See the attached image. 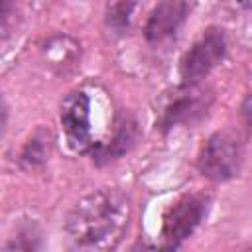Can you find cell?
Listing matches in <instances>:
<instances>
[{
    "label": "cell",
    "instance_id": "obj_1",
    "mask_svg": "<svg viewBox=\"0 0 252 252\" xmlns=\"http://www.w3.org/2000/svg\"><path fill=\"white\" fill-rule=\"evenodd\" d=\"M132 219V201L118 187H100L81 197L65 217L73 248L110 250L120 244Z\"/></svg>",
    "mask_w": 252,
    "mask_h": 252
},
{
    "label": "cell",
    "instance_id": "obj_2",
    "mask_svg": "<svg viewBox=\"0 0 252 252\" xmlns=\"http://www.w3.org/2000/svg\"><path fill=\"white\" fill-rule=\"evenodd\" d=\"M244 163V142L236 130L224 128L213 132L197 154L199 173L213 183L234 179Z\"/></svg>",
    "mask_w": 252,
    "mask_h": 252
},
{
    "label": "cell",
    "instance_id": "obj_3",
    "mask_svg": "<svg viewBox=\"0 0 252 252\" xmlns=\"http://www.w3.org/2000/svg\"><path fill=\"white\" fill-rule=\"evenodd\" d=\"M213 91L201 87V83H181L161 102L156 118V128L167 134L177 126H193L207 116L209 108L213 106Z\"/></svg>",
    "mask_w": 252,
    "mask_h": 252
},
{
    "label": "cell",
    "instance_id": "obj_4",
    "mask_svg": "<svg viewBox=\"0 0 252 252\" xmlns=\"http://www.w3.org/2000/svg\"><path fill=\"white\" fill-rule=\"evenodd\" d=\"M213 205V197L205 191L181 195L163 215L159 230L161 248H179L203 224Z\"/></svg>",
    "mask_w": 252,
    "mask_h": 252
},
{
    "label": "cell",
    "instance_id": "obj_5",
    "mask_svg": "<svg viewBox=\"0 0 252 252\" xmlns=\"http://www.w3.org/2000/svg\"><path fill=\"white\" fill-rule=\"evenodd\" d=\"M226 51H228V41L224 30L219 26H209L179 59L181 83L187 85L201 83L224 61Z\"/></svg>",
    "mask_w": 252,
    "mask_h": 252
},
{
    "label": "cell",
    "instance_id": "obj_6",
    "mask_svg": "<svg viewBox=\"0 0 252 252\" xmlns=\"http://www.w3.org/2000/svg\"><path fill=\"white\" fill-rule=\"evenodd\" d=\"M59 122L69 148L79 154H89L94 140L91 134V98L85 91H71L63 98Z\"/></svg>",
    "mask_w": 252,
    "mask_h": 252
},
{
    "label": "cell",
    "instance_id": "obj_7",
    "mask_svg": "<svg viewBox=\"0 0 252 252\" xmlns=\"http://www.w3.org/2000/svg\"><path fill=\"white\" fill-rule=\"evenodd\" d=\"M189 2L187 0H159L146 18L144 37L148 43L158 45L169 37H173L181 26L187 22Z\"/></svg>",
    "mask_w": 252,
    "mask_h": 252
},
{
    "label": "cell",
    "instance_id": "obj_8",
    "mask_svg": "<svg viewBox=\"0 0 252 252\" xmlns=\"http://www.w3.org/2000/svg\"><path fill=\"white\" fill-rule=\"evenodd\" d=\"M138 140H140V128L136 118L128 112H122L114 120L112 136L104 142H94L89 156L93 158L94 165H106L126 156L138 144Z\"/></svg>",
    "mask_w": 252,
    "mask_h": 252
},
{
    "label": "cell",
    "instance_id": "obj_9",
    "mask_svg": "<svg viewBox=\"0 0 252 252\" xmlns=\"http://www.w3.org/2000/svg\"><path fill=\"white\" fill-rule=\"evenodd\" d=\"M51 142H53V138H51L49 128L37 126L20 150V156H18L20 167L26 171L41 169L51 156Z\"/></svg>",
    "mask_w": 252,
    "mask_h": 252
},
{
    "label": "cell",
    "instance_id": "obj_10",
    "mask_svg": "<svg viewBox=\"0 0 252 252\" xmlns=\"http://www.w3.org/2000/svg\"><path fill=\"white\" fill-rule=\"evenodd\" d=\"M140 0H106L104 4V22L112 32H124L130 28L132 16Z\"/></svg>",
    "mask_w": 252,
    "mask_h": 252
},
{
    "label": "cell",
    "instance_id": "obj_11",
    "mask_svg": "<svg viewBox=\"0 0 252 252\" xmlns=\"http://www.w3.org/2000/svg\"><path fill=\"white\" fill-rule=\"evenodd\" d=\"M6 250H37L41 248V236L35 224H24L16 228V234L4 244Z\"/></svg>",
    "mask_w": 252,
    "mask_h": 252
},
{
    "label": "cell",
    "instance_id": "obj_12",
    "mask_svg": "<svg viewBox=\"0 0 252 252\" xmlns=\"http://www.w3.org/2000/svg\"><path fill=\"white\" fill-rule=\"evenodd\" d=\"M240 114H242V120H244V126H246L248 134L252 136V93H250V94H246V98L242 100Z\"/></svg>",
    "mask_w": 252,
    "mask_h": 252
},
{
    "label": "cell",
    "instance_id": "obj_13",
    "mask_svg": "<svg viewBox=\"0 0 252 252\" xmlns=\"http://www.w3.org/2000/svg\"><path fill=\"white\" fill-rule=\"evenodd\" d=\"M16 0H2V28L6 30V24H8V18L12 14V8H14Z\"/></svg>",
    "mask_w": 252,
    "mask_h": 252
},
{
    "label": "cell",
    "instance_id": "obj_14",
    "mask_svg": "<svg viewBox=\"0 0 252 252\" xmlns=\"http://www.w3.org/2000/svg\"><path fill=\"white\" fill-rule=\"evenodd\" d=\"M236 4H238L240 8H244V10L252 12V0H236Z\"/></svg>",
    "mask_w": 252,
    "mask_h": 252
}]
</instances>
